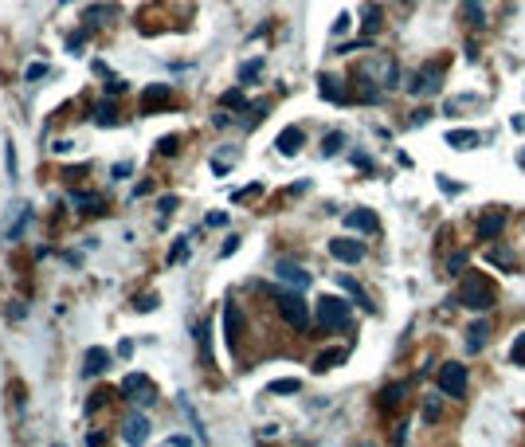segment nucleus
Wrapping results in <instances>:
<instances>
[{
    "label": "nucleus",
    "instance_id": "obj_9",
    "mask_svg": "<svg viewBox=\"0 0 525 447\" xmlns=\"http://www.w3.org/2000/svg\"><path fill=\"white\" fill-rule=\"evenodd\" d=\"M345 224H349L353 232H364V236L381 232V220H376L369 208H353V212H345Z\"/></svg>",
    "mask_w": 525,
    "mask_h": 447
},
{
    "label": "nucleus",
    "instance_id": "obj_39",
    "mask_svg": "<svg viewBox=\"0 0 525 447\" xmlns=\"http://www.w3.org/2000/svg\"><path fill=\"white\" fill-rule=\"evenodd\" d=\"M110 177H114V181H126V177H129V165H126V161H122V165H114Z\"/></svg>",
    "mask_w": 525,
    "mask_h": 447
},
{
    "label": "nucleus",
    "instance_id": "obj_30",
    "mask_svg": "<svg viewBox=\"0 0 525 447\" xmlns=\"http://www.w3.org/2000/svg\"><path fill=\"white\" fill-rule=\"evenodd\" d=\"M180 149V137L177 134H169V137H161V142H157V153H161V157H169V153H177Z\"/></svg>",
    "mask_w": 525,
    "mask_h": 447
},
{
    "label": "nucleus",
    "instance_id": "obj_41",
    "mask_svg": "<svg viewBox=\"0 0 525 447\" xmlns=\"http://www.w3.org/2000/svg\"><path fill=\"white\" fill-rule=\"evenodd\" d=\"M236 251H239V236H231L228 244H224V251H220V255H236Z\"/></svg>",
    "mask_w": 525,
    "mask_h": 447
},
{
    "label": "nucleus",
    "instance_id": "obj_16",
    "mask_svg": "<svg viewBox=\"0 0 525 447\" xmlns=\"http://www.w3.org/2000/svg\"><path fill=\"white\" fill-rule=\"evenodd\" d=\"M486 263H494V267H502V271H517L514 251H509V247H502V244H490V247H486Z\"/></svg>",
    "mask_w": 525,
    "mask_h": 447
},
{
    "label": "nucleus",
    "instance_id": "obj_1",
    "mask_svg": "<svg viewBox=\"0 0 525 447\" xmlns=\"http://www.w3.org/2000/svg\"><path fill=\"white\" fill-rule=\"evenodd\" d=\"M318 326L322 329H349L353 326V310H349L345 298H338V295L318 298Z\"/></svg>",
    "mask_w": 525,
    "mask_h": 447
},
{
    "label": "nucleus",
    "instance_id": "obj_26",
    "mask_svg": "<svg viewBox=\"0 0 525 447\" xmlns=\"http://www.w3.org/2000/svg\"><path fill=\"white\" fill-rule=\"evenodd\" d=\"M341 287H345V290H349V295H353V298H357V302H361V306H364V310H373V302H369V295H364V290H361V287H357V283H353V278H349V275H341Z\"/></svg>",
    "mask_w": 525,
    "mask_h": 447
},
{
    "label": "nucleus",
    "instance_id": "obj_37",
    "mask_svg": "<svg viewBox=\"0 0 525 447\" xmlns=\"http://www.w3.org/2000/svg\"><path fill=\"white\" fill-rule=\"evenodd\" d=\"M43 75H47V63H32V67H28V83H40Z\"/></svg>",
    "mask_w": 525,
    "mask_h": 447
},
{
    "label": "nucleus",
    "instance_id": "obj_48",
    "mask_svg": "<svg viewBox=\"0 0 525 447\" xmlns=\"http://www.w3.org/2000/svg\"><path fill=\"white\" fill-rule=\"evenodd\" d=\"M63 4H71V0H63Z\"/></svg>",
    "mask_w": 525,
    "mask_h": 447
},
{
    "label": "nucleus",
    "instance_id": "obj_23",
    "mask_svg": "<svg viewBox=\"0 0 525 447\" xmlns=\"http://www.w3.org/2000/svg\"><path fill=\"white\" fill-rule=\"evenodd\" d=\"M71 204H75V208H86V212H102V200L94 193H71Z\"/></svg>",
    "mask_w": 525,
    "mask_h": 447
},
{
    "label": "nucleus",
    "instance_id": "obj_12",
    "mask_svg": "<svg viewBox=\"0 0 525 447\" xmlns=\"http://www.w3.org/2000/svg\"><path fill=\"white\" fill-rule=\"evenodd\" d=\"M275 145H279V153H282V157H294V153L306 145V134H302L298 126H287L279 137H275Z\"/></svg>",
    "mask_w": 525,
    "mask_h": 447
},
{
    "label": "nucleus",
    "instance_id": "obj_34",
    "mask_svg": "<svg viewBox=\"0 0 525 447\" xmlns=\"http://www.w3.org/2000/svg\"><path fill=\"white\" fill-rule=\"evenodd\" d=\"M509 361H514V365H525V334H517L514 349H509Z\"/></svg>",
    "mask_w": 525,
    "mask_h": 447
},
{
    "label": "nucleus",
    "instance_id": "obj_28",
    "mask_svg": "<svg viewBox=\"0 0 525 447\" xmlns=\"http://www.w3.org/2000/svg\"><path fill=\"white\" fill-rule=\"evenodd\" d=\"M364 28H369V32H376V28H381V9H376V4H364Z\"/></svg>",
    "mask_w": 525,
    "mask_h": 447
},
{
    "label": "nucleus",
    "instance_id": "obj_17",
    "mask_svg": "<svg viewBox=\"0 0 525 447\" xmlns=\"http://www.w3.org/2000/svg\"><path fill=\"white\" fill-rule=\"evenodd\" d=\"M157 102H173V91L169 86H149V91L142 94V114H153V110H157Z\"/></svg>",
    "mask_w": 525,
    "mask_h": 447
},
{
    "label": "nucleus",
    "instance_id": "obj_2",
    "mask_svg": "<svg viewBox=\"0 0 525 447\" xmlns=\"http://www.w3.org/2000/svg\"><path fill=\"white\" fill-rule=\"evenodd\" d=\"M458 306H471V310H490L494 306V290L483 275H466L458 283Z\"/></svg>",
    "mask_w": 525,
    "mask_h": 447
},
{
    "label": "nucleus",
    "instance_id": "obj_19",
    "mask_svg": "<svg viewBox=\"0 0 525 447\" xmlns=\"http://www.w3.org/2000/svg\"><path fill=\"white\" fill-rule=\"evenodd\" d=\"M400 404H404V385H388L381 392V408H384V412H392V408H400Z\"/></svg>",
    "mask_w": 525,
    "mask_h": 447
},
{
    "label": "nucleus",
    "instance_id": "obj_44",
    "mask_svg": "<svg viewBox=\"0 0 525 447\" xmlns=\"http://www.w3.org/2000/svg\"><path fill=\"white\" fill-rule=\"evenodd\" d=\"M173 208H177V196H165V200H161V212H165V216H169Z\"/></svg>",
    "mask_w": 525,
    "mask_h": 447
},
{
    "label": "nucleus",
    "instance_id": "obj_6",
    "mask_svg": "<svg viewBox=\"0 0 525 447\" xmlns=\"http://www.w3.org/2000/svg\"><path fill=\"white\" fill-rule=\"evenodd\" d=\"M224 341H228L231 353H239V341H243V310L236 302L224 306Z\"/></svg>",
    "mask_w": 525,
    "mask_h": 447
},
{
    "label": "nucleus",
    "instance_id": "obj_5",
    "mask_svg": "<svg viewBox=\"0 0 525 447\" xmlns=\"http://www.w3.org/2000/svg\"><path fill=\"white\" fill-rule=\"evenodd\" d=\"M439 388H443V397H463L466 392V365L458 361H447L439 369Z\"/></svg>",
    "mask_w": 525,
    "mask_h": 447
},
{
    "label": "nucleus",
    "instance_id": "obj_15",
    "mask_svg": "<svg viewBox=\"0 0 525 447\" xmlns=\"http://www.w3.org/2000/svg\"><path fill=\"white\" fill-rule=\"evenodd\" d=\"M122 439H126V443H145V439H149V420H145L142 412L129 416V420H126V431H122Z\"/></svg>",
    "mask_w": 525,
    "mask_h": 447
},
{
    "label": "nucleus",
    "instance_id": "obj_32",
    "mask_svg": "<svg viewBox=\"0 0 525 447\" xmlns=\"http://www.w3.org/2000/svg\"><path fill=\"white\" fill-rule=\"evenodd\" d=\"M463 267H466V251H455L447 259V275H463Z\"/></svg>",
    "mask_w": 525,
    "mask_h": 447
},
{
    "label": "nucleus",
    "instance_id": "obj_13",
    "mask_svg": "<svg viewBox=\"0 0 525 447\" xmlns=\"http://www.w3.org/2000/svg\"><path fill=\"white\" fill-rule=\"evenodd\" d=\"M502 228H506V212H486L478 220V239H498Z\"/></svg>",
    "mask_w": 525,
    "mask_h": 447
},
{
    "label": "nucleus",
    "instance_id": "obj_35",
    "mask_svg": "<svg viewBox=\"0 0 525 447\" xmlns=\"http://www.w3.org/2000/svg\"><path fill=\"white\" fill-rule=\"evenodd\" d=\"M83 43H86V32H75L67 40V51H71V55H79V51H83Z\"/></svg>",
    "mask_w": 525,
    "mask_h": 447
},
{
    "label": "nucleus",
    "instance_id": "obj_40",
    "mask_svg": "<svg viewBox=\"0 0 525 447\" xmlns=\"http://www.w3.org/2000/svg\"><path fill=\"white\" fill-rule=\"evenodd\" d=\"M106 91H110V94H122V91H126V83H122V79H114V75H110V83H106Z\"/></svg>",
    "mask_w": 525,
    "mask_h": 447
},
{
    "label": "nucleus",
    "instance_id": "obj_38",
    "mask_svg": "<svg viewBox=\"0 0 525 447\" xmlns=\"http://www.w3.org/2000/svg\"><path fill=\"white\" fill-rule=\"evenodd\" d=\"M102 400H106V392H94V397L86 400V416H94V412H98V408H102Z\"/></svg>",
    "mask_w": 525,
    "mask_h": 447
},
{
    "label": "nucleus",
    "instance_id": "obj_3",
    "mask_svg": "<svg viewBox=\"0 0 525 447\" xmlns=\"http://www.w3.org/2000/svg\"><path fill=\"white\" fill-rule=\"evenodd\" d=\"M275 302H279V314H282V322H287L290 329L302 334V329L310 326V306L302 302V295H294V290H279Z\"/></svg>",
    "mask_w": 525,
    "mask_h": 447
},
{
    "label": "nucleus",
    "instance_id": "obj_45",
    "mask_svg": "<svg viewBox=\"0 0 525 447\" xmlns=\"http://www.w3.org/2000/svg\"><path fill=\"white\" fill-rule=\"evenodd\" d=\"M134 306H137V310H153V306H157V298L149 295V298H142V302H134Z\"/></svg>",
    "mask_w": 525,
    "mask_h": 447
},
{
    "label": "nucleus",
    "instance_id": "obj_36",
    "mask_svg": "<svg viewBox=\"0 0 525 447\" xmlns=\"http://www.w3.org/2000/svg\"><path fill=\"white\" fill-rule=\"evenodd\" d=\"M185 255H188V239H177V247L169 251V263H180Z\"/></svg>",
    "mask_w": 525,
    "mask_h": 447
},
{
    "label": "nucleus",
    "instance_id": "obj_31",
    "mask_svg": "<svg viewBox=\"0 0 525 447\" xmlns=\"http://www.w3.org/2000/svg\"><path fill=\"white\" fill-rule=\"evenodd\" d=\"M341 145H345V137H341V134H330V137L322 142V153H325V157H333V153H341Z\"/></svg>",
    "mask_w": 525,
    "mask_h": 447
},
{
    "label": "nucleus",
    "instance_id": "obj_7",
    "mask_svg": "<svg viewBox=\"0 0 525 447\" xmlns=\"http://www.w3.org/2000/svg\"><path fill=\"white\" fill-rule=\"evenodd\" d=\"M114 365V353L110 349H102V346H94V349H86V357H83V377H102V373Z\"/></svg>",
    "mask_w": 525,
    "mask_h": 447
},
{
    "label": "nucleus",
    "instance_id": "obj_27",
    "mask_svg": "<svg viewBox=\"0 0 525 447\" xmlns=\"http://www.w3.org/2000/svg\"><path fill=\"white\" fill-rule=\"evenodd\" d=\"M322 98H330V102H345V91L338 86V79H322Z\"/></svg>",
    "mask_w": 525,
    "mask_h": 447
},
{
    "label": "nucleus",
    "instance_id": "obj_24",
    "mask_svg": "<svg viewBox=\"0 0 525 447\" xmlns=\"http://www.w3.org/2000/svg\"><path fill=\"white\" fill-rule=\"evenodd\" d=\"M341 361H345V349H330V353H322L318 361H313V369L325 373V369H333V365H341Z\"/></svg>",
    "mask_w": 525,
    "mask_h": 447
},
{
    "label": "nucleus",
    "instance_id": "obj_18",
    "mask_svg": "<svg viewBox=\"0 0 525 447\" xmlns=\"http://www.w3.org/2000/svg\"><path fill=\"white\" fill-rule=\"evenodd\" d=\"M478 142H483V134H475V130H451V134H447L451 149H475Z\"/></svg>",
    "mask_w": 525,
    "mask_h": 447
},
{
    "label": "nucleus",
    "instance_id": "obj_29",
    "mask_svg": "<svg viewBox=\"0 0 525 447\" xmlns=\"http://www.w3.org/2000/svg\"><path fill=\"white\" fill-rule=\"evenodd\" d=\"M220 102H224V106H231V110H251V106H247V98H243V91H228Z\"/></svg>",
    "mask_w": 525,
    "mask_h": 447
},
{
    "label": "nucleus",
    "instance_id": "obj_22",
    "mask_svg": "<svg viewBox=\"0 0 525 447\" xmlns=\"http://www.w3.org/2000/svg\"><path fill=\"white\" fill-rule=\"evenodd\" d=\"M463 16L471 20L475 28H483V24H486V16H483V0H463Z\"/></svg>",
    "mask_w": 525,
    "mask_h": 447
},
{
    "label": "nucleus",
    "instance_id": "obj_43",
    "mask_svg": "<svg viewBox=\"0 0 525 447\" xmlns=\"http://www.w3.org/2000/svg\"><path fill=\"white\" fill-rule=\"evenodd\" d=\"M427 118H432V110H415V114H412V122H415V126H424Z\"/></svg>",
    "mask_w": 525,
    "mask_h": 447
},
{
    "label": "nucleus",
    "instance_id": "obj_46",
    "mask_svg": "<svg viewBox=\"0 0 525 447\" xmlns=\"http://www.w3.org/2000/svg\"><path fill=\"white\" fill-rule=\"evenodd\" d=\"M129 353H134V341L126 338V341H122V346H118V357H129Z\"/></svg>",
    "mask_w": 525,
    "mask_h": 447
},
{
    "label": "nucleus",
    "instance_id": "obj_33",
    "mask_svg": "<svg viewBox=\"0 0 525 447\" xmlns=\"http://www.w3.org/2000/svg\"><path fill=\"white\" fill-rule=\"evenodd\" d=\"M439 416H443L439 400H435V397H432V400H424V420H427V424H435V420H439Z\"/></svg>",
    "mask_w": 525,
    "mask_h": 447
},
{
    "label": "nucleus",
    "instance_id": "obj_21",
    "mask_svg": "<svg viewBox=\"0 0 525 447\" xmlns=\"http://www.w3.org/2000/svg\"><path fill=\"white\" fill-rule=\"evenodd\" d=\"M94 122H98V126H118V110L110 106V102H98V106H94Z\"/></svg>",
    "mask_w": 525,
    "mask_h": 447
},
{
    "label": "nucleus",
    "instance_id": "obj_4",
    "mask_svg": "<svg viewBox=\"0 0 525 447\" xmlns=\"http://www.w3.org/2000/svg\"><path fill=\"white\" fill-rule=\"evenodd\" d=\"M122 397L134 400V404H153V400H157V388H153L149 377H142V373H129V377L122 380Z\"/></svg>",
    "mask_w": 525,
    "mask_h": 447
},
{
    "label": "nucleus",
    "instance_id": "obj_14",
    "mask_svg": "<svg viewBox=\"0 0 525 447\" xmlns=\"http://www.w3.org/2000/svg\"><path fill=\"white\" fill-rule=\"evenodd\" d=\"M486 338H490V322H486V318H478L475 326L466 329V353H483Z\"/></svg>",
    "mask_w": 525,
    "mask_h": 447
},
{
    "label": "nucleus",
    "instance_id": "obj_11",
    "mask_svg": "<svg viewBox=\"0 0 525 447\" xmlns=\"http://www.w3.org/2000/svg\"><path fill=\"white\" fill-rule=\"evenodd\" d=\"M439 75H443V67H439V63H432V67H424L420 75L412 79V86H408V91H412V94H432L435 86H439Z\"/></svg>",
    "mask_w": 525,
    "mask_h": 447
},
{
    "label": "nucleus",
    "instance_id": "obj_42",
    "mask_svg": "<svg viewBox=\"0 0 525 447\" xmlns=\"http://www.w3.org/2000/svg\"><path fill=\"white\" fill-rule=\"evenodd\" d=\"M4 165H8V173L16 177V153H12V145H8V153H4Z\"/></svg>",
    "mask_w": 525,
    "mask_h": 447
},
{
    "label": "nucleus",
    "instance_id": "obj_10",
    "mask_svg": "<svg viewBox=\"0 0 525 447\" xmlns=\"http://www.w3.org/2000/svg\"><path fill=\"white\" fill-rule=\"evenodd\" d=\"M275 275H279L282 283H290L294 290H306V287H310V275H306V271L298 267V263H290V259H282L279 267H275Z\"/></svg>",
    "mask_w": 525,
    "mask_h": 447
},
{
    "label": "nucleus",
    "instance_id": "obj_47",
    "mask_svg": "<svg viewBox=\"0 0 525 447\" xmlns=\"http://www.w3.org/2000/svg\"><path fill=\"white\" fill-rule=\"evenodd\" d=\"M517 161H521V165H525V149H521V157H517Z\"/></svg>",
    "mask_w": 525,
    "mask_h": 447
},
{
    "label": "nucleus",
    "instance_id": "obj_8",
    "mask_svg": "<svg viewBox=\"0 0 525 447\" xmlns=\"http://www.w3.org/2000/svg\"><path fill=\"white\" fill-rule=\"evenodd\" d=\"M330 255L341 263H361L364 259V244L361 239H330Z\"/></svg>",
    "mask_w": 525,
    "mask_h": 447
},
{
    "label": "nucleus",
    "instance_id": "obj_25",
    "mask_svg": "<svg viewBox=\"0 0 525 447\" xmlns=\"http://www.w3.org/2000/svg\"><path fill=\"white\" fill-rule=\"evenodd\" d=\"M259 75H262V60H247L243 67H239V83H255Z\"/></svg>",
    "mask_w": 525,
    "mask_h": 447
},
{
    "label": "nucleus",
    "instance_id": "obj_20",
    "mask_svg": "<svg viewBox=\"0 0 525 447\" xmlns=\"http://www.w3.org/2000/svg\"><path fill=\"white\" fill-rule=\"evenodd\" d=\"M298 388H302V380H298V377H282V380H271L267 392H271V397H287V392H298Z\"/></svg>",
    "mask_w": 525,
    "mask_h": 447
}]
</instances>
